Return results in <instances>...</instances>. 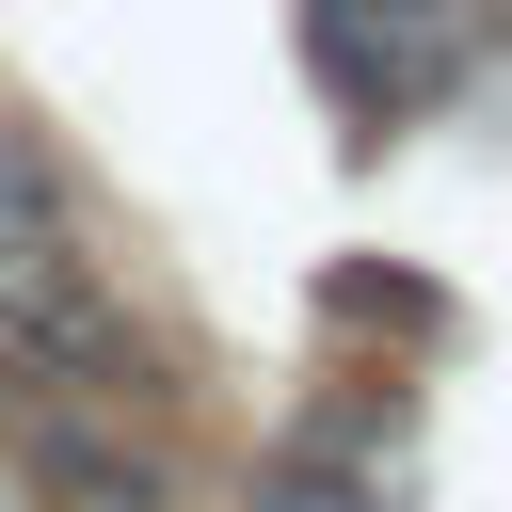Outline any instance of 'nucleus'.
I'll list each match as a JSON object with an SVG mask.
<instances>
[{
	"label": "nucleus",
	"instance_id": "f257e3e1",
	"mask_svg": "<svg viewBox=\"0 0 512 512\" xmlns=\"http://www.w3.org/2000/svg\"><path fill=\"white\" fill-rule=\"evenodd\" d=\"M0 352L32 384H64V400H128L144 384V336H128V304L96 272V224H80V192H64L32 112H0Z\"/></svg>",
	"mask_w": 512,
	"mask_h": 512
},
{
	"label": "nucleus",
	"instance_id": "f03ea898",
	"mask_svg": "<svg viewBox=\"0 0 512 512\" xmlns=\"http://www.w3.org/2000/svg\"><path fill=\"white\" fill-rule=\"evenodd\" d=\"M288 32H304V80H320V112L336 128H432L480 64H496V0H288Z\"/></svg>",
	"mask_w": 512,
	"mask_h": 512
},
{
	"label": "nucleus",
	"instance_id": "7ed1b4c3",
	"mask_svg": "<svg viewBox=\"0 0 512 512\" xmlns=\"http://www.w3.org/2000/svg\"><path fill=\"white\" fill-rule=\"evenodd\" d=\"M400 496V464H384V400H336V416H304L272 464H256V512H384Z\"/></svg>",
	"mask_w": 512,
	"mask_h": 512
},
{
	"label": "nucleus",
	"instance_id": "20e7f679",
	"mask_svg": "<svg viewBox=\"0 0 512 512\" xmlns=\"http://www.w3.org/2000/svg\"><path fill=\"white\" fill-rule=\"evenodd\" d=\"M48 512H176L160 464H96V448H48Z\"/></svg>",
	"mask_w": 512,
	"mask_h": 512
}]
</instances>
